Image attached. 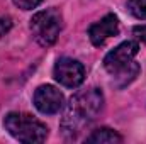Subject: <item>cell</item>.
Masks as SVG:
<instances>
[{
    "label": "cell",
    "instance_id": "8992f818",
    "mask_svg": "<svg viewBox=\"0 0 146 144\" xmlns=\"http://www.w3.org/2000/svg\"><path fill=\"white\" fill-rule=\"evenodd\" d=\"M63 104H65L63 93L51 85H41L34 92V105L41 114L46 115L58 114L63 108Z\"/></svg>",
    "mask_w": 146,
    "mask_h": 144
},
{
    "label": "cell",
    "instance_id": "277c9868",
    "mask_svg": "<svg viewBox=\"0 0 146 144\" xmlns=\"http://www.w3.org/2000/svg\"><path fill=\"white\" fill-rule=\"evenodd\" d=\"M53 75L60 85L66 88H76L85 80V68L73 58H60L54 65Z\"/></svg>",
    "mask_w": 146,
    "mask_h": 144
},
{
    "label": "cell",
    "instance_id": "8fae6325",
    "mask_svg": "<svg viewBox=\"0 0 146 144\" xmlns=\"http://www.w3.org/2000/svg\"><path fill=\"white\" fill-rule=\"evenodd\" d=\"M41 2L42 0H14V3L19 9H22V10H33V9H36Z\"/></svg>",
    "mask_w": 146,
    "mask_h": 144
},
{
    "label": "cell",
    "instance_id": "3957f363",
    "mask_svg": "<svg viewBox=\"0 0 146 144\" xmlns=\"http://www.w3.org/2000/svg\"><path fill=\"white\" fill-rule=\"evenodd\" d=\"M31 32L37 42L44 48H49L56 42V39L63 27V17L56 9H46L37 12L31 19Z\"/></svg>",
    "mask_w": 146,
    "mask_h": 144
},
{
    "label": "cell",
    "instance_id": "52a82bcc",
    "mask_svg": "<svg viewBox=\"0 0 146 144\" xmlns=\"http://www.w3.org/2000/svg\"><path fill=\"white\" fill-rule=\"evenodd\" d=\"M119 32V20L114 14H107L104 19H100L99 22H95L90 29H88V37L92 41L94 46H102L109 37L117 36Z\"/></svg>",
    "mask_w": 146,
    "mask_h": 144
},
{
    "label": "cell",
    "instance_id": "7c38bea8",
    "mask_svg": "<svg viewBox=\"0 0 146 144\" xmlns=\"http://www.w3.org/2000/svg\"><path fill=\"white\" fill-rule=\"evenodd\" d=\"M10 29H12V19L5 17V15H0V37L5 36Z\"/></svg>",
    "mask_w": 146,
    "mask_h": 144
},
{
    "label": "cell",
    "instance_id": "9c48e42d",
    "mask_svg": "<svg viewBox=\"0 0 146 144\" xmlns=\"http://www.w3.org/2000/svg\"><path fill=\"white\" fill-rule=\"evenodd\" d=\"M87 143H107V144H112V143H122V137L115 132V131H112L109 127H102V129H97V131H94L87 139H85Z\"/></svg>",
    "mask_w": 146,
    "mask_h": 144
},
{
    "label": "cell",
    "instance_id": "ba28073f",
    "mask_svg": "<svg viewBox=\"0 0 146 144\" xmlns=\"http://www.w3.org/2000/svg\"><path fill=\"white\" fill-rule=\"evenodd\" d=\"M138 73H139V65L134 63V61H131L127 66L121 68L119 71L112 73V75H114V85H115L117 88H124L126 85H129V83L138 76Z\"/></svg>",
    "mask_w": 146,
    "mask_h": 144
},
{
    "label": "cell",
    "instance_id": "30bf717a",
    "mask_svg": "<svg viewBox=\"0 0 146 144\" xmlns=\"http://www.w3.org/2000/svg\"><path fill=\"white\" fill-rule=\"evenodd\" d=\"M127 10L136 17V19H146V0H129L127 2Z\"/></svg>",
    "mask_w": 146,
    "mask_h": 144
},
{
    "label": "cell",
    "instance_id": "6da1fadb",
    "mask_svg": "<svg viewBox=\"0 0 146 144\" xmlns=\"http://www.w3.org/2000/svg\"><path fill=\"white\" fill-rule=\"evenodd\" d=\"M104 107V95L99 88L78 92L70 98L61 119V129L66 136H76L83 127L97 119Z\"/></svg>",
    "mask_w": 146,
    "mask_h": 144
},
{
    "label": "cell",
    "instance_id": "4fadbf2b",
    "mask_svg": "<svg viewBox=\"0 0 146 144\" xmlns=\"http://www.w3.org/2000/svg\"><path fill=\"white\" fill-rule=\"evenodd\" d=\"M133 32H134V36L138 37L139 41H143L146 44V26H136L133 29Z\"/></svg>",
    "mask_w": 146,
    "mask_h": 144
},
{
    "label": "cell",
    "instance_id": "7a4b0ae2",
    "mask_svg": "<svg viewBox=\"0 0 146 144\" xmlns=\"http://www.w3.org/2000/svg\"><path fill=\"white\" fill-rule=\"evenodd\" d=\"M5 131L21 143H42L48 137V127L29 114L10 112L3 119Z\"/></svg>",
    "mask_w": 146,
    "mask_h": 144
},
{
    "label": "cell",
    "instance_id": "5b68a950",
    "mask_svg": "<svg viewBox=\"0 0 146 144\" xmlns=\"http://www.w3.org/2000/svg\"><path fill=\"white\" fill-rule=\"evenodd\" d=\"M138 51H139V44L136 41H124V42H121L117 48H114L109 54L104 58L106 70L109 73L119 71L121 68L127 66L134 59Z\"/></svg>",
    "mask_w": 146,
    "mask_h": 144
}]
</instances>
